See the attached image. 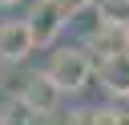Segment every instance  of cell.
Wrapping results in <instances>:
<instances>
[{"label": "cell", "instance_id": "6da1fadb", "mask_svg": "<svg viewBox=\"0 0 129 125\" xmlns=\"http://www.w3.org/2000/svg\"><path fill=\"white\" fill-rule=\"evenodd\" d=\"M44 73L52 77V85H56L60 93H81V89L93 81L97 65H93L89 48H77V44H60V48L48 56Z\"/></svg>", "mask_w": 129, "mask_h": 125}, {"label": "cell", "instance_id": "7a4b0ae2", "mask_svg": "<svg viewBox=\"0 0 129 125\" xmlns=\"http://www.w3.org/2000/svg\"><path fill=\"white\" fill-rule=\"evenodd\" d=\"M60 89L52 85V77L48 73H28L20 85H16V101L24 105V109H32L36 117H52V113H60Z\"/></svg>", "mask_w": 129, "mask_h": 125}, {"label": "cell", "instance_id": "3957f363", "mask_svg": "<svg viewBox=\"0 0 129 125\" xmlns=\"http://www.w3.org/2000/svg\"><path fill=\"white\" fill-rule=\"evenodd\" d=\"M85 48H89L93 65H105V60L129 56V28H121V24H105V20H101V24L89 32Z\"/></svg>", "mask_w": 129, "mask_h": 125}, {"label": "cell", "instance_id": "277c9868", "mask_svg": "<svg viewBox=\"0 0 129 125\" xmlns=\"http://www.w3.org/2000/svg\"><path fill=\"white\" fill-rule=\"evenodd\" d=\"M36 48L28 20H0V65H20Z\"/></svg>", "mask_w": 129, "mask_h": 125}, {"label": "cell", "instance_id": "5b68a950", "mask_svg": "<svg viewBox=\"0 0 129 125\" xmlns=\"http://www.w3.org/2000/svg\"><path fill=\"white\" fill-rule=\"evenodd\" d=\"M64 24H69V20L60 16V8H56L52 0H36V8H32V16H28V28H32V36H36V48H48V44L60 36Z\"/></svg>", "mask_w": 129, "mask_h": 125}, {"label": "cell", "instance_id": "8992f818", "mask_svg": "<svg viewBox=\"0 0 129 125\" xmlns=\"http://www.w3.org/2000/svg\"><path fill=\"white\" fill-rule=\"evenodd\" d=\"M97 77H101V85L113 97H129V56H117V60L97 65Z\"/></svg>", "mask_w": 129, "mask_h": 125}, {"label": "cell", "instance_id": "52a82bcc", "mask_svg": "<svg viewBox=\"0 0 129 125\" xmlns=\"http://www.w3.org/2000/svg\"><path fill=\"white\" fill-rule=\"evenodd\" d=\"M0 125H40V117L12 97V101H4V109H0Z\"/></svg>", "mask_w": 129, "mask_h": 125}, {"label": "cell", "instance_id": "ba28073f", "mask_svg": "<svg viewBox=\"0 0 129 125\" xmlns=\"http://www.w3.org/2000/svg\"><path fill=\"white\" fill-rule=\"evenodd\" d=\"M97 16H101L105 24L129 28V0H97Z\"/></svg>", "mask_w": 129, "mask_h": 125}, {"label": "cell", "instance_id": "9c48e42d", "mask_svg": "<svg viewBox=\"0 0 129 125\" xmlns=\"http://www.w3.org/2000/svg\"><path fill=\"white\" fill-rule=\"evenodd\" d=\"M56 8H60V16L64 20H73V16H81L85 8H97V0H52Z\"/></svg>", "mask_w": 129, "mask_h": 125}, {"label": "cell", "instance_id": "30bf717a", "mask_svg": "<svg viewBox=\"0 0 129 125\" xmlns=\"http://www.w3.org/2000/svg\"><path fill=\"white\" fill-rule=\"evenodd\" d=\"M97 105H81V109H69V125H97Z\"/></svg>", "mask_w": 129, "mask_h": 125}, {"label": "cell", "instance_id": "8fae6325", "mask_svg": "<svg viewBox=\"0 0 129 125\" xmlns=\"http://www.w3.org/2000/svg\"><path fill=\"white\" fill-rule=\"evenodd\" d=\"M117 117H121V109H101L97 113V125H117Z\"/></svg>", "mask_w": 129, "mask_h": 125}, {"label": "cell", "instance_id": "7c38bea8", "mask_svg": "<svg viewBox=\"0 0 129 125\" xmlns=\"http://www.w3.org/2000/svg\"><path fill=\"white\" fill-rule=\"evenodd\" d=\"M40 125H69V113H52V117H40Z\"/></svg>", "mask_w": 129, "mask_h": 125}, {"label": "cell", "instance_id": "4fadbf2b", "mask_svg": "<svg viewBox=\"0 0 129 125\" xmlns=\"http://www.w3.org/2000/svg\"><path fill=\"white\" fill-rule=\"evenodd\" d=\"M117 125H129V109H121V117H117Z\"/></svg>", "mask_w": 129, "mask_h": 125}, {"label": "cell", "instance_id": "5bb4252c", "mask_svg": "<svg viewBox=\"0 0 129 125\" xmlns=\"http://www.w3.org/2000/svg\"><path fill=\"white\" fill-rule=\"evenodd\" d=\"M12 4H24V0H0V8H12Z\"/></svg>", "mask_w": 129, "mask_h": 125}, {"label": "cell", "instance_id": "9a60e30c", "mask_svg": "<svg viewBox=\"0 0 129 125\" xmlns=\"http://www.w3.org/2000/svg\"><path fill=\"white\" fill-rule=\"evenodd\" d=\"M0 109H4V105H0Z\"/></svg>", "mask_w": 129, "mask_h": 125}]
</instances>
